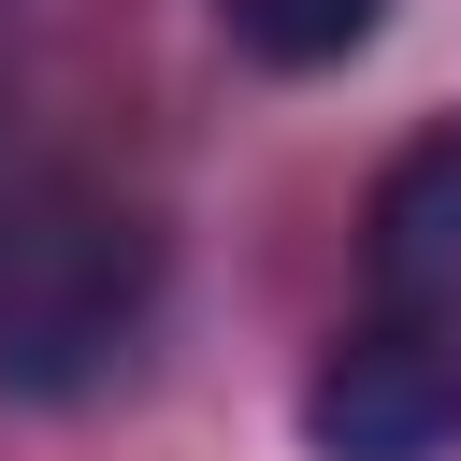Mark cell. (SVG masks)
Instances as JSON below:
<instances>
[{
	"label": "cell",
	"mask_w": 461,
	"mask_h": 461,
	"mask_svg": "<svg viewBox=\"0 0 461 461\" xmlns=\"http://www.w3.org/2000/svg\"><path fill=\"white\" fill-rule=\"evenodd\" d=\"M317 461H447L461 447V115L375 173L360 216V331L303 389Z\"/></svg>",
	"instance_id": "1"
},
{
	"label": "cell",
	"mask_w": 461,
	"mask_h": 461,
	"mask_svg": "<svg viewBox=\"0 0 461 461\" xmlns=\"http://www.w3.org/2000/svg\"><path fill=\"white\" fill-rule=\"evenodd\" d=\"M216 29L259 58V72H331L389 29V0H216Z\"/></svg>",
	"instance_id": "3"
},
{
	"label": "cell",
	"mask_w": 461,
	"mask_h": 461,
	"mask_svg": "<svg viewBox=\"0 0 461 461\" xmlns=\"http://www.w3.org/2000/svg\"><path fill=\"white\" fill-rule=\"evenodd\" d=\"M158 317V230L144 202L58 173V187H14L0 202V389L14 403H86L130 375Z\"/></svg>",
	"instance_id": "2"
}]
</instances>
